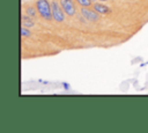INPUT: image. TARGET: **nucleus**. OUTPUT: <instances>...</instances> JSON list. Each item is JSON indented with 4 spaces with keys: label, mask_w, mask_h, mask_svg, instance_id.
<instances>
[{
    "label": "nucleus",
    "mask_w": 148,
    "mask_h": 133,
    "mask_svg": "<svg viewBox=\"0 0 148 133\" xmlns=\"http://www.w3.org/2000/svg\"><path fill=\"white\" fill-rule=\"evenodd\" d=\"M37 10H38V15L46 20V21H51L53 20L52 16V8H51V2L49 0H36L35 2Z\"/></svg>",
    "instance_id": "obj_1"
},
{
    "label": "nucleus",
    "mask_w": 148,
    "mask_h": 133,
    "mask_svg": "<svg viewBox=\"0 0 148 133\" xmlns=\"http://www.w3.org/2000/svg\"><path fill=\"white\" fill-rule=\"evenodd\" d=\"M51 8H52V16H53V20L56 22H64L65 21V15L66 13L64 12L61 5L59 1L57 0H52L51 1Z\"/></svg>",
    "instance_id": "obj_2"
},
{
    "label": "nucleus",
    "mask_w": 148,
    "mask_h": 133,
    "mask_svg": "<svg viewBox=\"0 0 148 133\" xmlns=\"http://www.w3.org/2000/svg\"><path fill=\"white\" fill-rule=\"evenodd\" d=\"M81 15L88 20V21H91V22H97L99 21V14L92 8V9H89V7H82L81 10H80Z\"/></svg>",
    "instance_id": "obj_3"
},
{
    "label": "nucleus",
    "mask_w": 148,
    "mask_h": 133,
    "mask_svg": "<svg viewBox=\"0 0 148 133\" xmlns=\"http://www.w3.org/2000/svg\"><path fill=\"white\" fill-rule=\"evenodd\" d=\"M64 12L66 13V15L68 16H73L75 15L76 13V8H75V5H74V1L73 0H59Z\"/></svg>",
    "instance_id": "obj_4"
},
{
    "label": "nucleus",
    "mask_w": 148,
    "mask_h": 133,
    "mask_svg": "<svg viewBox=\"0 0 148 133\" xmlns=\"http://www.w3.org/2000/svg\"><path fill=\"white\" fill-rule=\"evenodd\" d=\"M92 8L98 13V14H102V15H108V14H110L111 13V8L109 7V6H106L105 3H102V1L101 2H94L92 3Z\"/></svg>",
    "instance_id": "obj_5"
},
{
    "label": "nucleus",
    "mask_w": 148,
    "mask_h": 133,
    "mask_svg": "<svg viewBox=\"0 0 148 133\" xmlns=\"http://www.w3.org/2000/svg\"><path fill=\"white\" fill-rule=\"evenodd\" d=\"M32 19L34 17H31L28 14H25L24 12H22V14H21V24L27 27V28H34L36 25V23Z\"/></svg>",
    "instance_id": "obj_6"
},
{
    "label": "nucleus",
    "mask_w": 148,
    "mask_h": 133,
    "mask_svg": "<svg viewBox=\"0 0 148 133\" xmlns=\"http://www.w3.org/2000/svg\"><path fill=\"white\" fill-rule=\"evenodd\" d=\"M23 12L25 13V14H28L29 16H31V17H37V15H38V10H37V7H36V5L35 6H31V5H28V6H24V9H23Z\"/></svg>",
    "instance_id": "obj_7"
},
{
    "label": "nucleus",
    "mask_w": 148,
    "mask_h": 133,
    "mask_svg": "<svg viewBox=\"0 0 148 133\" xmlns=\"http://www.w3.org/2000/svg\"><path fill=\"white\" fill-rule=\"evenodd\" d=\"M21 36L22 37H30L31 36V31H30V28H27L24 25L21 27Z\"/></svg>",
    "instance_id": "obj_8"
},
{
    "label": "nucleus",
    "mask_w": 148,
    "mask_h": 133,
    "mask_svg": "<svg viewBox=\"0 0 148 133\" xmlns=\"http://www.w3.org/2000/svg\"><path fill=\"white\" fill-rule=\"evenodd\" d=\"M76 2L81 7H90L92 5V1L91 0H76Z\"/></svg>",
    "instance_id": "obj_9"
},
{
    "label": "nucleus",
    "mask_w": 148,
    "mask_h": 133,
    "mask_svg": "<svg viewBox=\"0 0 148 133\" xmlns=\"http://www.w3.org/2000/svg\"><path fill=\"white\" fill-rule=\"evenodd\" d=\"M61 84H62V87H64V88H65L66 90H68V89L71 88V86H69V83H67V82H62Z\"/></svg>",
    "instance_id": "obj_10"
},
{
    "label": "nucleus",
    "mask_w": 148,
    "mask_h": 133,
    "mask_svg": "<svg viewBox=\"0 0 148 133\" xmlns=\"http://www.w3.org/2000/svg\"><path fill=\"white\" fill-rule=\"evenodd\" d=\"M146 65H148V61H146V62H142L140 66H141V67H143V66H146Z\"/></svg>",
    "instance_id": "obj_11"
},
{
    "label": "nucleus",
    "mask_w": 148,
    "mask_h": 133,
    "mask_svg": "<svg viewBox=\"0 0 148 133\" xmlns=\"http://www.w3.org/2000/svg\"><path fill=\"white\" fill-rule=\"evenodd\" d=\"M99 1H102V2H105V1H108V0H99Z\"/></svg>",
    "instance_id": "obj_12"
},
{
    "label": "nucleus",
    "mask_w": 148,
    "mask_h": 133,
    "mask_svg": "<svg viewBox=\"0 0 148 133\" xmlns=\"http://www.w3.org/2000/svg\"><path fill=\"white\" fill-rule=\"evenodd\" d=\"M91 1H94V2H96V0H91Z\"/></svg>",
    "instance_id": "obj_13"
}]
</instances>
